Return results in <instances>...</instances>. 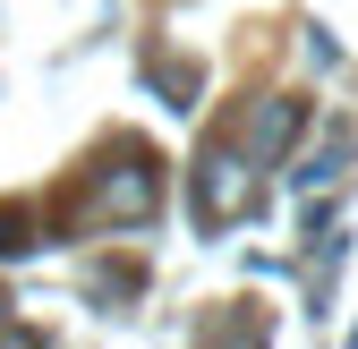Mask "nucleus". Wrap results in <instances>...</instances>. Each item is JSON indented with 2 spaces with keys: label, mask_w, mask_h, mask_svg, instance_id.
Listing matches in <instances>:
<instances>
[{
  "label": "nucleus",
  "mask_w": 358,
  "mask_h": 349,
  "mask_svg": "<svg viewBox=\"0 0 358 349\" xmlns=\"http://www.w3.org/2000/svg\"><path fill=\"white\" fill-rule=\"evenodd\" d=\"M154 205H162V170L145 154H120L94 196H85V222H103V230H128V222H154Z\"/></svg>",
  "instance_id": "1"
},
{
  "label": "nucleus",
  "mask_w": 358,
  "mask_h": 349,
  "mask_svg": "<svg viewBox=\"0 0 358 349\" xmlns=\"http://www.w3.org/2000/svg\"><path fill=\"white\" fill-rule=\"evenodd\" d=\"M248 196H256V188H248V162L213 145V154L196 162V222H205V230L239 222V213H248Z\"/></svg>",
  "instance_id": "2"
},
{
  "label": "nucleus",
  "mask_w": 358,
  "mask_h": 349,
  "mask_svg": "<svg viewBox=\"0 0 358 349\" xmlns=\"http://www.w3.org/2000/svg\"><path fill=\"white\" fill-rule=\"evenodd\" d=\"M307 128V103L299 94H273L256 111V128H248V162H273V154H290V137Z\"/></svg>",
  "instance_id": "3"
},
{
  "label": "nucleus",
  "mask_w": 358,
  "mask_h": 349,
  "mask_svg": "<svg viewBox=\"0 0 358 349\" xmlns=\"http://www.w3.org/2000/svg\"><path fill=\"white\" fill-rule=\"evenodd\" d=\"M34 247V222H26V213H9V205H0V255H26Z\"/></svg>",
  "instance_id": "4"
},
{
  "label": "nucleus",
  "mask_w": 358,
  "mask_h": 349,
  "mask_svg": "<svg viewBox=\"0 0 358 349\" xmlns=\"http://www.w3.org/2000/svg\"><path fill=\"white\" fill-rule=\"evenodd\" d=\"M0 332H9V324H0Z\"/></svg>",
  "instance_id": "5"
}]
</instances>
